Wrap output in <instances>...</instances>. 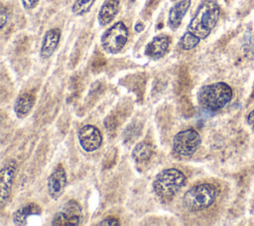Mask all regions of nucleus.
Returning <instances> with one entry per match:
<instances>
[{"label": "nucleus", "mask_w": 254, "mask_h": 226, "mask_svg": "<svg viewBox=\"0 0 254 226\" xmlns=\"http://www.w3.org/2000/svg\"><path fill=\"white\" fill-rule=\"evenodd\" d=\"M220 17V7L213 0L203 1L196 9L186 32L179 40V47L184 51L195 48L201 40L209 36Z\"/></svg>", "instance_id": "nucleus-1"}, {"label": "nucleus", "mask_w": 254, "mask_h": 226, "mask_svg": "<svg viewBox=\"0 0 254 226\" xmlns=\"http://www.w3.org/2000/svg\"><path fill=\"white\" fill-rule=\"evenodd\" d=\"M233 91L224 82H216L202 86L196 95L199 107L208 112H216L224 108L232 99Z\"/></svg>", "instance_id": "nucleus-2"}, {"label": "nucleus", "mask_w": 254, "mask_h": 226, "mask_svg": "<svg viewBox=\"0 0 254 226\" xmlns=\"http://www.w3.org/2000/svg\"><path fill=\"white\" fill-rule=\"evenodd\" d=\"M187 177L178 168H166L160 171L154 181L153 189L158 197L170 201L186 185Z\"/></svg>", "instance_id": "nucleus-3"}, {"label": "nucleus", "mask_w": 254, "mask_h": 226, "mask_svg": "<svg viewBox=\"0 0 254 226\" xmlns=\"http://www.w3.org/2000/svg\"><path fill=\"white\" fill-rule=\"evenodd\" d=\"M218 195L217 188L211 183H200L187 190L183 196V205L190 212H198L214 203Z\"/></svg>", "instance_id": "nucleus-4"}, {"label": "nucleus", "mask_w": 254, "mask_h": 226, "mask_svg": "<svg viewBox=\"0 0 254 226\" xmlns=\"http://www.w3.org/2000/svg\"><path fill=\"white\" fill-rule=\"evenodd\" d=\"M129 37V31L124 22L119 21L109 27L101 35L100 44L107 54H118L126 45Z\"/></svg>", "instance_id": "nucleus-5"}, {"label": "nucleus", "mask_w": 254, "mask_h": 226, "mask_svg": "<svg viewBox=\"0 0 254 226\" xmlns=\"http://www.w3.org/2000/svg\"><path fill=\"white\" fill-rule=\"evenodd\" d=\"M201 142L199 133L193 128L181 130L173 138V150L180 156L190 157L198 149Z\"/></svg>", "instance_id": "nucleus-6"}, {"label": "nucleus", "mask_w": 254, "mask_h": 226, "mask_svg": "<svg viewBox=\"0 0 254 226\" xmlns=\"http://www.w3.org/2000/svg\"><path fill=\"white\" fill-rule=\"evenodd\" d=\"M83 219L82 208L76 200L66 201L55 214L52 225L54 226H77Z\"/></svg>", "instance_id": "nucleus-7"}, {"label": "nucleus", "mask_w": 254, "mask_h": 226, "mask_svg": "<svg viewBox=\"0 0 254 226\" xmlns=\"http://www.w3.org/2000/svg\"><path fill=\"white\" fill-rule=\"evenodd\" d=\"M78 141L84 151L93 152L101 146L102 134L95 125L85 124L78 131Z\"/></svg>", "instance_id": "nucleus-8"}, {"label": "nucleus", "mask_w": 254, "mask_h": 226, "mask_svg": "<svg viewBox=\"0 0 254 226\" xmlns=\"http://www.w3.org/2000/svg\"><path fill=\"white\" fill-rule=\"evenodd\" d=\"M66 182L67 178L65 169L63 164L59 163L48 177L47 188L50 197L54 200H58L64 194Z\"/></svg>", "instance_id": "nucleus-9"}, {"label": "nucleus", "mask_w": 254, "mask_h": 226, "mask_svg": "<svg viewBox=\"0 0 254 226\" xmlns=\"http://www.w3.org/2000/svg\"><path fill=\"white\" fill-rule=\"evenodd\" d=\"M15 174L16 162L14 160H10L3 165L0 172V204L2 208L5 206L11 195Z\"/></svg>", "instance_id": "nucleus-10"}, {"label": "nucleus", "mask_w": 254, "mask_h": 226, "mask_svg": "<svg viewBox=\"0 0 254 226\" xmlns=\"http://www.w3.org/2000/svg\"><path fill=\"white\" fill-rule=\"evenodd\" d=\"M171 38L167 35L155 36L145 47L144 54L149 59L157 61L162 59L169 51Z\"/></svg>", "instance_id": "nucleus-11"}, {"label": "nucleus", "mask_w": 254, "mask_h": 226, "mask_svg": "<svg viewBox=\"0 0 254 226\" xmlns=\"http://www.w3.org/2000/svg\"><path fill=\"white\" fill-rule=\"evenodd\" d=\"M61 35L62 32L59 28H52L45 33L40 49L42 59H49L55 53L59 46Z\"/></svg>", "instance_id": "nucleus-12"}, {"label": "nucleus", "mask_w": 254, "mask_h": 226, "mask_svg": "<svg viewBox=\"0 0 254 226\" xmlns=\"http://www.w3.org/2000/svg\"><path fill=\"white\" fill-rule=\"evenodd\" d=\"M190 4L191 0H179L172 6L168 14V26L172 30H177L181 26Z\"/></svg>", "instance_id": "nucleus-13"}, {"label": "nucleus", "mask_w": 254, "mask_h": 226, "mask_svg": "<svg viewBox=\"0 0 254 226\" xmlns=\"http://www.w3.org/2000/svg\"><path fill=\"white\" fill-rule=\"evenodd\" d=\"M120 6V0H105L101 5L97 20L101 27L110 24L116 17Z\"/></svg>", "instance_id": "nucleus-14"}, {"label": "nucleus", "mask_w": 254, "mask_h": 226, "mask_svg": "<svg viewBox=\"0 0 254 226\" xmlns=\"http://www.w3.org/2000/svg\"><path fill=\"white\" fill-rule=\"evenodd\" d=\"M36 102V98L31 93H23L19 95L14 104V112L19 118L26 117L32 111Z\"/></svg>", "instance_id": "nucleus-15"}, {"label": "nucleus", "mask_w": 254, "mask_h": 226, "mask_svg": "<svg viewBox=\"0 0 254 226\" xmlns=\"http://www.w3.org/2000/svg\"><path fill=\"white\" fill-rule=\"evenodd\" d=\"M42 212L41 207L37 203H27L18 208L12 216L13 222L16 225H26L28 218L34 215H40Z\"/></svg>", "instance_id": "nucleus-16"}, {"label": "nucleus", "mask_w": 254, "mask_h": 226, "mask_svg": "<svg viewBox=\"0 0 254 226\" xmlns=\"http://www.w3.org/2000/svg\"><path fill=\"white\" fill-rule=\"evenodd\" d=\"M154 153L153 145L148 141L138 142L132 150V158L136 163L144 164L148 162Z\"/></svg>", "instance_id": "nucleus-17"}, {"label": "nucleus", "mask_w": 254, "mask_h": 226, "mask_svg": "<svg viewBox=\"0 0 254 226\" xmlns=\"http://www.w3.org/2000/svg\"><path fill=\"white\" fill-rule=\"evenodd\" d=\"M95 0H74L71 6V12L75 16H83L88 13Z\"/></svg>", "instance_id": "nucleus-18"}, {"label": "nucleus", "mask_w": 254, "mask_h": 226, "mask_svg": "<svg viewBox=\"0 0 254 226\" xmlns=\"http://www.w3.org/2000/svg\"><path fill=\"white\" fill-rule=\"evenodd\" d=\"M243 52L247 59L254 61V35L245 40L243 44Z\"/></svg>", "instance_id": "nucleus-19"}, {"label": "nucleus", "mask_w": 254, "mask_h": 226, "mask_svg": "<svg viewBox=\"0 0 254 226\" xmlns=\"http://www.w3.org/2000/svg\"><path fill=\"white\" fill-rule=\"evenodd\" d=\"M97 225H99V226H102V225H104V226H118V225H120V222H119L118 219H116L114 217H106L102 221H100Z\"/></svg>", "instance_id": "nucleus-20"}, {"label": "nucleus", "mask_w": 254, "mask_h": 226, "mask_svg": "<svg viewBox=\"0 0 254 226\" xmlns=\"http://www.w3.org/2000/svg\"><path fill=\"white\" fill-rule=\"evenodd\" d=\"M39 1L40 0H21V3L24 9L30 10L33 9L39 3Z\"/></svg>", "instance_id": "nucleus-21"}, {"label": "nucleus", "mask_w": 254, "mask_h": 226, "mask_svg": "<svg viewBox=\"0 0 254 226\" xmlns=\"http://www.w3.org/2000/svg\"><path fill=\"white\" fill-rule=\"evenodd\" d=\"M0 21H1V24H0V28L3 29L8 21V12L6 11V9L4 7L1 8V12H0Z\"/></svg>", "instance_id": "nucleus-22"}, {"label": "nucleus", "mask_w": 254, "mask_h": 226, "mask_svg": "<svg viewBox=\"0 0 254 226\" xmlns=\"http://www.w3.org/2000/svg\"><path fill=\"white\" fill-rule=\"evenodd\" d=\"M247 122L250 125L252 129H254V110H252L248 114H247Z\"/></svg>", "instance_id": "nucleus-23"}, {"label": "nucleus", "mask_w": 254, "mask_h": 226, "mask_svg": "<svg viewBox=\"0 0 254 226\" xmlns=\"http://www.w3.org/2000/svg\"><path fill=\"white\" fill-rule=\"evenodd\" d=\"M134 30H135L137 33H140V32H142V31L144 30V25H143L142 23L138 22L137 24H135V26H134Z\"/></svg>", "instance_id": "nucleus-24"}]
</instances>
